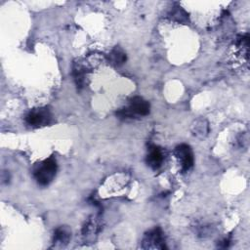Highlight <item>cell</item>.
Instances as JSON below:
<instances>
[{
  "label": "cell",
  "mask_w": 250,
  "mask_h": 250,
  "mask_svg": "<svg viewBox=\"0 0 250 250\" xmlns=\"http://www.w3.org/2000/svg\"><path fill=\"white\" fill-rule=\"evenodd\" d=\"M144 242H148L149 246H150V243H153L154 244L153 247L161 248V249L166 248L165 243H164V239H163V233H162V232L159 228H155L154 230L150 232L147 234L146 239H145Z\"/></svg>",
  "instance_id": "cell-6"
},
{
  "label": "cell",
  "mask_w": 250,
  "mask_h": 250,
  "mask_svg": "<svg viewBox=\"0 0 250 250\" xmlns=\"http://www.w3.org/2000/svg\"><path fill=\"white\" fill-rule=\"evenodd\" d=\"M51 120V114L48 109H37L30 112L26 117V121L29 125L39 127L49 124Z\"/></svg>",
  "instance_id": "cell-2"
},
{
  "label": "cell",
  "mask_w": 250,
  "mask_h": 250,
  "mask_svg": "<svg viewBox=\"0 0 250 250\" xmlns=\"http://www.w3.org/2000/svg\"><path fill=\"white\" fill-rule=\"evenodd\" d=\"M163 161V154L161 150L156 146H151L147 157V163L152 169H158Z\"/></svg>",
  "instance_id": "cell-4"
},
{
  "label": "cell",
  "mask_w": 250,
  "mask_h": 250,
  "mask_svg": "<svg viewBox=\"0 0 250 250\" xmlns=\"http://www.w3.org/2000/svg\"><path fill=\"white\" fill-rule=\"evenodd\" d=\"M73 76H74L77 87L81 88L83 85V77H84V75H83V71L79 67L73 68Z\"/></svg>",
  "instance_id": "cell-9"
},
{
  "label": "cell",
  "mask_w": 250,
  "mask_h": 250,
  "mask_svg": "<svg viewBox=\"0 0 250 250\" xmlns=\"http://www.w3.org/2000/svg\"><path fill=\"white\" fill-rule=\"evenodd\" d=\"M110 58H111L112 62L115 65H117V66L122 65L126 61V55L122 51H120L118 49L113 50V52L110 55Z\"/></svg>",
  "instance_id": "cell-7"
},
{
  "label": "cell",
  "mask_w": 250,
  "mask_h": 250,
  "mask_svg": "<svg viewBox=\"0 0 250 250\" xmlns=\"http://www.w3.org/2000/svg\"><path fill=\"white\" fill-rule=\"evenodd\" d=\"M134 115L147 116L150 113V104L141 97H134L128 107Z\"/></svg>",
  "instance_id": "cell-5"
},
{
  "label": "cell",
  "mask_w": 250,
  "mask_h": 250,
  "mask_svg": "<svg viewBox=\"0 0 250 250\" xmlns=\"http://www.w3.org/2000/svg\"><path fill=\"white\" fill-rule=\"evenodd\" d=\"M176 156L181 164L182 171H189L194 165V154L190 146L188 145H180L176 148Z\"/></svg>",
  "instance_id": "cell-3"
},
{
  "label": "cell",
  "mask_w": 250,
  "mask_h": 250,
  "mask_svg": "<svg viewBox=\"0 0 250 250\" xmlns=\"http://www.w3.org/2000/svg\"><path fill=\"white\" fill-rule=\"evenodd\" d=\"M58 165L56 159L51 156L45 159L38 167L34 169V178L41 186H47L56 175Z\"/></svg>",
  "instance_id": "cell-1"
},
{
  "label": "cell",
  "mask_w": 250,
  "mask_h": 250,
  "mask_svg": "<svg viewBox=\"0 0 250 250\" xmlns=\"http://www.w3.org/2000/svg\"><path fill=\"white\" fill-rule=\"evenodd\" d=\"M69 239V233L64 229V228H59L56 232H55V235H54V240L57 242H61V243H67Z\"/></svg>",
  "instance_id": "cell-8"
},
{
  "label": "cell",
  "mask_w": 250,
  "mask_h": 250,
  "mask_svg": "<svg viewBox=\"0 0 250 250\" xmlns=\"http://www.w3.org/2000/svg\"><path fill=\"white\" fill-rule=\"evenodd\" d=\"M117 116L119 118H122V119H125V118H133V117H135V115L131 112V110H130L129 108L119 110V111L117 113Z\"/></svg>",
  "instance_id": "cell-10"
}]
</instances>
